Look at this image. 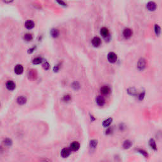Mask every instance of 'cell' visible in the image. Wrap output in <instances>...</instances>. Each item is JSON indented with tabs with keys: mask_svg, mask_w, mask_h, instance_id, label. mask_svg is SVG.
Masks as SVG:
<instances>
[{
	"mask_svg": "<svg viewBox=\"0 0 162 162\" xmlns=\"http://www.w3.org/2000/svg\"><path fill=\"white\" fill-rule=\"evenodd\" d=\"M24 72V67L22 65H17L15 67V72L17 75H20Z\"/></svg>",
	"mask_w": 162,
	"mask_h": 162,
	"instance_id": "10",
	"label": "cell"
},
{
	"mask_svg": "<svg viewBox=\"0 0 162 162\" xmlns=\"http://www.w3.org/2000/svg\"><path fill=\"white\" fill-rule=\"evenodd\" d=\"M101 35L103 37V38H107L110 34V32L108 30V29L106 27H103L102 29L100 30Z\"/></svg>",
	"mask_w": 162,
	"mask_h": 162,
	"instance_id": "13",
	"label": "cell"
},
{
	"mask_svg": "<svg viewBox=\"0 0 162 162\" xmlns=\"http://www.w3.org/2000/svg\"><path fill=\"white\" fill-rule=\"evenodd\" d=\"M6 87L9 91H14L16 88V84L14 81H8L6 84Z\"/></svg>",
	"mask_w": 162,
	"mask_h": 162,
	"instance_id": "5",
	"label": "cell"
},
{
	"mask_svg": "<svg viewBox=\"0 0 162 162\" xmlns=\"http://www.w3.org/2000/svg\"><path fill=\"white\" fill-rule=\"evenodd\" d=\"M144 92L143 93H141V94H140V96H139L140 100H143V98H144Z\"/></svg>",
	"mask_w": 162,
	"mask_h": 162,
	"instance_id": "29",
	"label": "cell"
},
{
	"mask_svg": "<svg viewBox=\"0 0 162 162\" xmlns=\"http://www.w3.org/2000/svg\"><path fill=\"white\" fill-rule=\"evenodd\" d=\"M149 144V146H150L152 148V149H154V150H155V151L157 150V147H156V142H155V141L153 139H150Z\"/></svg>",
	"mask_w": 162,
	"mask_h": 162,
	"instance_id": "19",
	"label": "cell"
},
{
	"mask_svg": "<svg viewBox=\"0 0 162 162\" xmlns=\"http://www.w3.org/2000/svg\"><path fill=\"white\" fill-rule=\"evenodd\" d=\"M42 61V59L40 57H37L36 58H34L32 61V63H34V65H38V64H40Z\"/></svg>",
	"mask_w": 162,
	"mask_h": 162,
	"instance_id": "21",
	"label": "cell"
},
{
	"mask_svg": "<svg viewBox=\"0 0 162 162\" xmlns=\"http://www.w3.org/2000/svg\"><path fill=\"white\" fill-rule=\"evenodd\" d=\"M107 58L110 63H115L117 60V56L115 53L110 52L108 54Z\"/></svg>",
	"mask_w": 162,
	"mask_h": 162,
	"instance_id": "1",
	"label": "cell"
},
{
	"mask_svg": "<svg viewBox=\"0 0 162 162\" xmlns=\"http://www.w3.org/2000/svg\"><path fill=\"white\" fill-rule=\"evenodd\" d=\"M3 2H5L6 3H10L14 1V0H3Z\"/></svg>",
	"mask_w": 162,
	"mask_h": 162,
	"instance_id": "30",
	"label": "cell"
},
{
	"mask_svg": "<svg viewBox=\"0 0 162 162\" xmlns=\"http://www.w3.org/2000/svg\"><path fill=\"white\" fill-rule=\"evenodd\" d=\"M112 121H113L112 118H109V119H107V120H104L103 122V123H102L103 126L104 127H107L110 126V125H111V123H112Z\"/></svg>",
	"mask_w": 162,
	"mask_h": 162,
	"instance_id": "15",
	"label": "cell"
},
{
	"mask_svg": "<svg viewBox=\"0 0 162 162\" xmlns=\"http://www.w3.org/2000/svg\"><path fill=\"white\" fill-rule=\"evenodd\" d=\"M34 22L32 20H27L25 23V27L28 30H31V29H33L34 27Z\"/></svg>",
	"mask_w": 162,
	"mask_h": 162,
	"instance_id": "8",
	"label": "cell"
},
{
	"mask_svg": "<svg viewBox=\"0 0 162 162\" xmlns=\"http://www.w3.org/2000/svg\"><path fill=\"white\" fill-rule=\"evenodd\" d=\"M17 103L19 104L20 105H23L25 103H26V101H27V99L25 96H19L18 98H17Z\"/></svg>",
	"mask_w": 162,
	"mask_h": 162,
	"instance_id": "14",
	"label": "cell"
},
{
	"mask_svg": "<svg viewBox=\"0 0 162 162\" xmlns=\"http://www.w3.org/2000/svg\"><path fill=\"white\" fill-rule=\"evenodd\" d=\"M69 148L70 149V150L72 151H77L80 148V144L77 141H74V142L71 143Z\"/></svg>",
	"mask_w": 162,
	"mask_h": 162,
	"instance_id": "3",
	"label": "cell"
},
{
	"mask_svg": "<svg viewBox=\"0 0 162 162\" xmlns=\"http://www.w3.org/2000/svg\"><path fill=\"white\" fill-rule=\"evenodd\" d=\"M4 143H5V145L6 146H10L11 144H12V141H11L10 139H5Z\"/></svg>",
	"mask_w": 162,
	"mask_h": 162,
	"instance_id": "26",
	"label": "cell"
},
{
	"mask_svg": "<svg viewBox=\"0 0 162 162\" xmlns=\"http://www.w3.org/2000/svg\"><path fill=\"white\" fill-rule=\"evenodd\" d=\"M123 35L126 39H129V38H131L132 35V30L131 29H129V28L124 29L123 32Z\"/></svg>",
	"mask_w": 162,
	"mask_h": 162,
	"instance_id": "9",
	"label": "cell"
},
{
	"mask_svg": "<svg viewBox=\"0 0 162 162\" xmlns=\"http://www.w3.org/2000/svg\"><path fill=\"white\" fill-rule=\"evenodd\" d=\"M155 32L156 36H159L161 32V29L158 25H155Z\"/></svg>",
	"mask_w": 162,
	"mask_h": 162,
	"instance_id": "22",
	"label": "cell"
},
{
	"mask_svg": "<svg viewBox=\"0 0 162 162\" xmlns=\"http://www.w3.org/2000/svg\"><path fill=\"white\" fill-rule=\"evenodd\" d=\"M146 66V62L145 59L141 58L139 60L138 63H137V68L139 70H143L145 68Z\"/></svg>",
	"mask_w": 162,
	"mask_h": 162,
	"instance_id": "2",
	"label": "cell"
},
{
	"mask_svg": "<svg viewBox=\"0 0 162 162\" xmlns=\"http://www.w3.org/2000/svg\"><path fill=\"white\" fill-rule=\"evenodd\" d=\"M132 145V143L130 140H126V141H125L124 143H123V148L125 149H127L130 148Z\"/></svg>",
	"mask_w": 162,
	"mask_h": 162,
	"instance_id": "16",
	"label": "cell"
},
{
	"mask_svg": "<svg viewBox=\"0 0 162 162\" xmlns=\"http://www.w3.org/2000/svg\"><path fill=\"white\" fill-rule=\"evenodd\" d=\"M71 151L70 148H65L61 151V156L63 158H67L68 156H69L71 154Z\"/></svg>",
	"mask_w": 162,
	"mask_h": 162,
	"instance_id": "4",
	"label": "cell"
},
{
	"mask_svg": "<svg viewBox=\"0 0 162 162\" xmlns=\"http://www.w3.org/2000/svg\"><path fill=\"white\" fill-rule=\"evenodd\" d=\"M138 152L139 153H141V154H142V155H143L144 156H145L146 158H147L148 156V155L147 152H146L145 151L143 150V149H139Z\"/></svg>",
	"mask_w": 162,
	"mask_h": 162,
	"instance_id": "25",
	"label": "cell"
},
{
	"mask_svg": "<svg viewBox=\"0 0 162 162\" xmlns=\"http://www.w3.org/2000/svg\"><path fill=\"white\" fill-rule=\"evenodd\" d=\"M91 121H94V120H95V118H93V116H91Z\"/></svg>",
	"mask_w": 162,
	"mask_h": 162,
	"instance_id": "31",
	"label": "cell"
},
{
	"mask_svg": "<svg viewBox=\"0 0 162 162\" xmlns=\"http://www.w3.org/2000/svg\"><path fill=\"white\" fill-rule=\"evenodd\" d=\"M147 9L149 11H154L156 9V3L153 1L149 2L146 5Z\"/></svg>",
	"mask_w": 162,
	"mask_h": 162,
	"instance_id": "12",
	"label": "cell"
},
{
	"mask_svg": "<svg viewBox=\"0 0 162 162\" xmlns=\"http://www.w3.org/2000/svg\"><path fill=\"white\" fill-rule=\"evenodd\" d=\"M89 145H90V147L92 148H95L97 146V145H98V141L96 139L91 140L90 141Z\"/></svg>",
	"mask_w": 162,
	"mask_h": 162,
	"instance_id": "20",
	"label": "cell"
},
{
	"mask_svg": "<svg viewBox=\"0 0 162 162\" xmlns=\"http://www.w3.org/2000/svg\"><path fill=\"white\" fill-rule=\"evenodd\" d=\"M24 39L26 40V41H27V42H30V41H31V40L33 39V36H32V35L31 34L27 33L24 35Z\"/></svg>",
	"mask_w": 162,
	"mask_h": 162,
	"instance_id": "17",
	"label": "cell"
},
{
	"mask_svg": "<svg viewBox=\"0 0 162 162\" xmlns=\"http://www.w3.org/2000/svg\"><path fill=\"white\" fill-rule=\"evenodd\" d=\"M101 43V39L99 37H94V38L92 39V44H93V46H99Z\"/></svg>",
	"mask_w": 162,
	"mask_h": 162,
	"instance_id": "7",
	"label": "cell"
},
{
	"mask_svg": "<svg viewBox=\"0 0 162 162\" xmlns=\"http://www.w3.org/2000/svg\"><path fill=\"white\" fill-rule=\"evenodd\" d=\"M112 131L113 129H111V128H108L107 131H106V134H110L112 132Z\"/></svg>",
	"mask_w": 162,
	"mask_h": 162,
	"instance_id": "28",
	"label": "cell"
},
{
	"mask_svg": "<svg viewBox=\"0 0 162 162\" xmlns=\"http://www.w3.org/2000/svg\"><path fill=\"white\" fill-rule=\"evenodd\" d=\"M42 67H43V68L44 70H48L50 68V64H49L48 62H45V63L42 65Z\"/></svg>",
	"mask_w": 162,
	"mask_h": 162,
	"instance_id": "24",
	"label": "cell"
},
{
	"mask_svg": "<svg viewBox=\"0 0 162 162\" xmlns=\"http://www.w3.org/2000/svg\"><path fill=\"white\" fill-rule=\"evenodd\" d=\"M71 99V96L70 95H65V96H63V100L65 102H68V101H70Z\"/></svg>",
	"mask_w": 162,
	"mask_h": 162,
	"instance_id": "23",
	"label": "cell"
},
{
	"mask_svg": "<svg viewBox=\"0 0 162 162\" xmlns=\"http://www.w3.org/2000/svg\"><path fill=\"white\" fill-rule=\"evenodd\" d=\"M56 1H57V3H58L59 5H62V6H66L67 5L63 1H62V0H56Z\"/></svg>",
	"mask_w": 162,
	"mask_h": 162,
	"instance_id": "27",
	"label": "cell"
},
{
	"mask_svg": "<svg viewBox=\"0 0 162 162\" xmlns=\"http://www.w3.org/2000/svg\"><path fill=\"white\" fill-rule=\"evenodd\" d=\"M96 103L100 107H103L105 104V99L104 98L103 96H99L96 98Z\"/></svg>",
	"mask_w": 162,
	"mask_h": 162,
	"instance_id": "11",
	"label": "cell"
},
{
	"mask_svg": "<svg viewBox=\"0 0 162 162\" xmlns=\"http://www.w3.org/2000/svg\"><path fill=\"white\" fill-rule=\"evenodd\" d=\"M50 34H51L53 38H58L59 34H60V32H59V30L58 29H53L50 32Z\"/></svg>",
	"mask_w": 162,
	"mask_h": 162,
	"instance_id": "18",
	"label": "cell"
},
{
	"mask_svg": "<svg viewBox=\"0 0 162 162\" xmlns=\"http://www.w3.org/2000/svg\"><path fill=\"white\" fill-rule=\"evenodd\" d=\"M100 91L103 95H108L111 93V89L108 86H104L101 88Z\"/></svg>",
	"mask_w": 162,
	"mask_h": 162,
	"instance_id": "6",
	"label": "cell"
}]
</instances>
